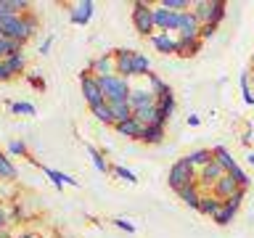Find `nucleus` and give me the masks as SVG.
<instances>
[{
  "label": "nucleus",
  "mask_w": 254,
  "mask_h": 238,
  "mask_svg": "<svg viewBox=\"0 0 254 238\" xmlns=\"http://www.w3.org/2000/svg\"><path fill=\"white\" fill-rule=\"evenodd\" d=\"M114 61H117V77H148L151 74V61L146 53H138V51H114Z\"/></svg>",
  "instance_id": "f257e3e1"
},
{
  "label": "nucleus",
  "mask_w": 254,
  "mask_h": 238,
  "mask_svg": "<svg viewBox=\"0 0 254 238\" xmlns=\"http://www.w3.org/2000/svg\"><path fill=\"white\" fill-rule=\"evenodd\" d=\"M198 29H201V21L193 16V11L180 13V32H178V37H198ZM198 40H201V37H198Z\"/></svg>",
  "instance_id": "9b49d317"
},
{
  "label": "nucleus",
  "mask_w": 254,
  "mask_h": 238,
  "mask_svg": "<svg viewBox=\"0 0 254 238\" xmlns=\"http://www.w3.org/2000/svg\"><path fill=\"white\" fill-rule=\"evenodd\" d=\"M111 111H114V124H117V122H127V119H132V117H135V111H132V106H130V101L111 106Z\"/></svg>",
  "instance_id": "2f4dec72"
},
{
  "label": "nucleus",
  "mask_w": 254,
  "mask_h": 238,
  "mask_svg": "<svg viewBox=\"0 0 254 238\" xmlns=\"http://www.w3.org/2000/svg\"><path fill=\"white\" fill-rule=\"evenodd\" d=\"M90 74H93V77H114V74H117L114 53H106V56L93 59V61H90Z\"/></svg>",
  "instance_id": "6e6552de"
},
{
  "label": "nucleus",
  "mask_w": 254,
  "mask_h": 238,
  "mask_svg": "<svg viewBox=\"0 0 254 238\" xmlns=\"http://www.w3.org/2000/svg\"><path fill=\"white\" fill-rule=\"evenodd\" d=\"M79 85H82L85 103H87L90 109L101 106V103H106V98H103V90H101V82H98V77H93V74H90V69L79 74Z\"/></svg>",
  "instance_id": "39448f33"
},
{
  "label": "nucleus",
  "mask_w": 254,
  "mask_h": 238,
  "mask_svg": "<svg viewBox=\"0 0 254 238\" xmlns=\"http://www.w3.org/2000/svg\"><path fill=\"white\" fill-rule=\"evenodd\" d=\"M154 27L162 32H170V35H178L180 32V13L167 11L164 5H154Z\"/></svg>",
  "instance_id": "0eeeda50"
},
{
  "label": "nucleus",
  "mask_w": 254,
  "mask_h": 238,
  "mask_svg": "<svg viewBox=\"0 0 254 238\" xmlns=\"http://www.w3.org/2000/svg\"><path fill=\"white\" fill-rule=\"evenodd\" d=\"M196 180H198V170L188 162V156L178 159V162L170 167V175H167V182H170L172 190H180V188H186V185H193Z\"/></svg>",
  "instance_id": "7ed1b4c3"
},
{
  "label": "nucleus",
  "mask_w": 254,
  "mask_h": 238,
  "mask_svg": "<svg viewBox=\"0 0 254 238\" xmlns=\"http://www.w3.org/2000/svg\"><path fill=\"white\" fill-rule=\"evenodd\" d=\"M172 111H175V95H170V98H162V101H156V124H167L170 122V117H172Z\"/></svg>",
  "instance_id": "6ab92c4d"
},
{
  "label": "nucleus",
  "mask_w": 254,
  "mask_h": 238,
  "mask_svg": "<svg viewBox=\"0 0 254 238\" xmlns=\"http://www.w3.org/2000/svg\"><path fill=\"white\" fill-rule=\"evenodd\" d=\"M85 151L90 154V162H93V167H95L98 172H103V175H106V172L111 170V167L106 164V159H103V154H101L98 148H93V146H85Z\"/></svg>",
  "instance_id": "7c9ffc66"
},
{
  "label": "nucleus",
  "mask_w": 254,
  "mask_h": 238,
  "mask_svg": "<svg viewBox=\"0 0 254 238\" xmlns=\"http://www.w3.org/2000/svg\"><path fill=\"white\" fill-rule=\"evenodd\" d=\"M16 175H19V170H16L11 159L0 151V180H16Z\"/></svg>",
  "instance_id": "cd10ccee"
},
{
  "label": "nucleus",
  "mask_w": 254,
  "mask_h": 238,
  "mask_svg": "<svg viewBox=\"0 0 254 238\" xmlns=\"http://www.w3.org/2000/svg\"><path fill=\"white\" fill-rule=\"evenodd\" d=\"M8 151H11L13 156H27V143L24 140H11L8 143Z\"/></svg>",
  "instance_id": "58836bf2"
},
{
  "label": "nucleus",
  "mask_w": 254,
  "mask_h": 238,
  "mask_svg": "<svg viewBox=\"0 0 254 238\" xmlns=\"http://www.w3.org/2000/svg\"><path fill=\"white\" fill-rule=\"evenodd\" d=\"M198 122H201V119H198L196 114H190V117H188V124H190V127H196Z\"/></svg>",
  "instance_id": "49530a36"
},
{
  "label": "nucleus",
  "mask_w": 254,
  "mask_h": 238,
  "mask_svg": "<svg viewBox=\"0 0 254 238\" xmlns=\"http://www.w3.org/2000/svg\"><path fill=\"white\" fill-rule=\"evenodd\" d=\"M93 11H95V3H93V0H82V3H77V5L69 11V19H71V24L85 27V24L93 19Z\"/></svg>",
  "instance_id": "9d476101"
},
{
  "label": "nucleus",
  "mask_w": 254,
  "mask_h": 238,
  "mask_svg": "<svg viewBox=\"0 0 254 238\" xmlns=\"http://www.w3.org/2000/svg\"><path fill=\"white\" fill-rule=\"evenodd\" d=\"M212 156L217 159V162H220V167H222V170H225V172H230V170H233V167H236V159L230 156V151H228L225 146H217V148L212 151Z\"/></svg>",
  "instance_id": "a878e982"
},
{
  "label": "nucleus",
  "mask_w": 254,
  "mask_h": 238,
  "mask_svg": "<svg viewBox=\"0 0 254 238\" xmlns=\"http://www.w3.org/2000/svg\"><path fill=\"white\" fill-rule=\"evenodd\" d=\"M27 8H29L27 0H0V19L21 16V11H27Z\"/></svg>",
  "instance_id": "f3484780"
},
{
  "label": "nucleus",
  "mask_w": 254,
  "mask_h": 238,
  "mask_svg": "<svg viewBox=\"0 0 254 238\" xmlns=\"http://www.w3.org/2000/svg\"><path fill=\"white\" fill-rule=\"evenodd\" d=\"M178 196H180V201H183V204H188V206H190V209H198V204H201V190H198V182L180 188V190H178Z\"/></svg>",
  "instance_id": "dca6fc26"
},
{
  "label": "nucleus",
  "mask_w": 254,
  "mask_h": 238,
  "mask_svg": "<svg viewBox=\"0 0 254 238\" xmlns=\"http://www.w3.org/2000/svg\"><path fill=\"white\" fill-rule=\"evenodd\" d=\"M198 48H201V40L198 37H178V56H183V59L196 56Z\"/></svg>",
  "instance_id": "aec40b11"
},
{
  "label": "nucleus",
  "mask_w": 254,
  "mask_h": 238,
  "mask_svg": "<svg viewBox=\"0 0 254 238\" xmlns=\"http://www.w3.org/2000/svg\"><path fill=\"white\" fill-rule=\"evenodd\" d=\"M51 48H53V37H45L43 43H40V53L48 56V53H51Z\"/></svg>",
  "instance_id": "37998d69"
},
{
  "label": "nucleus",
  "mask_w": 254,
  "mask_h": 238,
  "mask_svg": "<svg viewBox=\"0 0 254 238\" xmlns=\"http://www.w3.org/2000/svg\"><path fill=\"white\" fill-rule=\"evenodd\" d=\"M236 212H238L236 206H230V204H225V201H222L220 212L212 217V222H217V225H230V222H233V217H236Z\"/></svg>",
  "instance_id": "bb28decb"
},
{
  "label": "nucleus",
  "mask_w": 254,
  "mask_h": 238,
  "mask_svg": "<svg viewBox=\"0 0 254 238\" xmlns=\"http://www.w3.org/2000/svg\"><path fill=\"white\" fill-rule=\"evenodd\" d=\"M0 79H11V77H8V71H5V66H3V61H0Z\"/></svg>",
  "instance_id": "de8ad7c7"
},
{
  "label": "nucleus",
  "mask_w": 254,
  "mask_h": 238,
  "mask_svg": "<svg viewBox=\"0 0 254 238\" xmlns=\"http://www.w3.org/2000/svg\"><path fill=\"white\" fill-rule=\"evenodd\" d=\"M236 190H238V182H236L233 178H230V175H222V178H220L217 182H214L212 193L217 196V198H222V201H228V198L233 196Z\"/></svg>",
  "instance_id": "4468645a"
},
{
  "label": "nucleus",
  "mask_w": 254,
  "mask_h": 238,
  "mask_svg": "<svg viewBox=\"0 0 254 238\" xmlns=\"http://www.w3.org/2000/svg\"><path fill=\"white\" fill-rule=\"evenodd\" d=\"M5 225H8V212H5V206L0 204V230H5Z\"/></svg>",
  "instance_id": "c03bdc74"
},
{
  "label": "nucleus",
  "mask_w": 254,
  "mask_h": 238,
  "mask_svg": "<svg viewBox=\"0 0 254 238\" xmlns=\"http://www.w3.org/2000/svg\"><path fill=\"white\" fill-rule=\"evenodd\" d=\"M159 5H164L167 11H175V13H186L193 3H190V0H162Z\"/></svg>",
  "instance_id": "f704fd0d"
},
{
  "label": "nucleus",
  "mask_w": 254,
  "mask_h": 238,
  "mask_svg": "<svg viewBox=\"0 0 254 238\" xmlns=\"http://www.w3.org/2000/svg\"><path fill=\"white\" fill-rule=\"evenodd\" d=\"M0 35L5 40H13V43H27L29 35H27V29H24V13L0 19Z\"/></svg>",
  "instance_id": "423d86ee"
},
{
  "label": "nucleus",
  "mask_w": 254,
  "mask_h": 238,
  "mask_svg": "<svg viewBox=\"0 0 254 238\" xmlns=\"http://www.w3.org/2000/svg\"><path fill=\"white\" fill-rule=\"evenodd\" d=\"M132 27L138 35L143 37H148L151 32H154V5H148V3H135L132 5Z\"/></svg>",
  "instance_id": "20e7f679"
},
{
  "label": "nucleus",
  "mask_w": 254,
  "mask_h": 238,
  "mask_svg": "<svg viewBox=\"0 0 254 238\" xmlns=\"http://www.w3.org/2000/svg\"><path fill=\"white\" fill-rule=\"evenodd\" d=\"M246 159H249V164L254 167V151H252V154H249V156H246Z\"/></svg>",
  "instance_id": "3c124183"
},
{
  "label": "nucleus",
  "mask_w": 254,
  "mask_h": 238,
  "mask_svg": "<svg viewBox=\"0 0 254 238\" xmlns=\"http://www.w3.org/2000/svg\"><path fill=\"white\" fill-rule=\"evenodd\" d=\"M16 238H40L37 233H21V236H16Z\"/></svg>",
  "instance_id": "09e8293b"
},
{
  "label": "nucleus",
  "mask_w": 254,
  "mask_h": 238,
  "mask_svg": "<svg viewBox=\"0 0 254 238\" xmlns=\"http://www.w3.org/2000/svg\"><path fill=\"white\" fill-rule=\"evenodd\" d=\"M111 172H114L119 180H125V182H138V178H135V172L125 170V167H111Z\"/></svg>",
  "instance_id": "4c0bfd02"
},
{
  "label": "nucleus",
  "mask_w": 254,
  "mask_h": 238,
  "mask_svg": "<svg viewBox=\"0 0 254 238\" xmlns=\"http://www.w3.org/2000/svg\"><path fill=\"white\" fill-rule=\"evenodd\" d=\"M13 53H21V43H13V40L0 37V61H5L8 56H13Z\"/></svg>",
  "instance_id": "72a5a7b5"
},
{
  "label": "nucleus",
  "mask_w": 254,
  "mask_h": 238,
  "mask_svg": "<svg viewBox=\"0 0 254 238\" xmlns=\"http://www.w3.org/2000/svg\"><path fill=\"white\" fill-rule=\"evenodd\" d=\"M148 85H151V93L156 95V101H162V98H170V95H172V87L167 85L162 77H156V74H148Z\"/></svg>",
  "instance_id": "412c9836"
},
{
  "label": "nucleus",
  "mask_w": 254,
  "mask_h": 238,
  "mask_svg": "<svg viewBox=\"0 0 254 238\" xmlns=\"http://www.w3.org/2000/svg\"><path fill=\"white\" fill-rule=\"evenodd\" d=\"M222 175H228V172L220 167L217 159H212L209 164H204L201 170H198V180H196V182H201V185H212V188H214V182H217Z\"/></svg>",
  "instance_id": "1a4fd4ad"
},
{
  "label": "nucleus",
  "mask_w": 254,
  "mask_h": 238,
  "mask_svg": "<svg viewBox=\"0 0 254 238\" xmlns=\"http://www.w3.org/2000/svg\"><path fill=\"white\" fill-rule=\"evenodd\" d=\"M117 132L122 135V138H130V140H140V135H143V124L138 122V119H127V122H117Z\"/></svg>",
  "instance_id": "2eb2a0df"
},
{
  "label": "nucleus",
  "mask_w": 254,
  "mask_h": 238,
  "mask_svg": "<svg viewBox=\"0 0 254 238\" xmlns=\"http://www.w3.org/2000/svg\"><path fill=\"white\" fill-rule=\"evenodd\" d=\"M111 222H114V225H117L119 230H127V233H135V225H132L130 220H125V217H117V220H111Z\"/></svg>",
  "instance_id": "a19ab883"
},
{
  "label": "nucleus",
  "mask_w": 254,
  "mask_h": 238,
  "mask_svg": "<svg viewBox=\"0 0 254 238\" xmlns=\"http://www.w3.org/2000/svg\"><path fill=\"white\" fill-rule=\"evenodd\" d=\"M3 66H5V71H8V77L21 74L24 66H27V59H24V53H13V56H8V59L3 61Z\"/></svg>",
  "instance_id": "5701e85b"
},
{
  "label": "nucleus",
  "mask_w": 254,
  "mask_h": 238,
  "mask_svg": "<svg viewBox=\"0 0 254 238\" xmlns=\"http://www.w3.org/2000/svg\"><path fill=\"white\" fill-rule=\"evenodd\" d=\"M98 82H101L103 98H106L109 106H117V103H127V101H130V93H132L130 79L114 74V77H98Z\"/></svg>",
  "instance_id": "f03ea898"
},
{
  "label": "nucleus",
  "mask_w": 254,
  "mask_h": 238,
  "mask_svg": "<svg viewBox=\"0 0 254 238\" xmlns=\"http://www.w3.org/2000/svg\"><path fill=\"white\" fill-rule=\"evenodd\" d=\"M151 43L159 53H178V35H170V32H159V35H151Z\"/></svg>",
  "instance_id": "f8f14e48"
},
{
  "label": "nucleus",
  "mask_w": 254,
  "mask_h": 238,
  "mask_svg": "<svg viewBox=\"0 0 254 238\" xmlns=\"http://www.w3.org/2000/svg\"><path fill=\"white\" fill-rule=\"evenodd\" d=\"M0 238H13V236H8V230H0Z\"/></svg>",
  "instance_id": "8fccbe9b"
},
{
  "label": "nucleus",
  "mask_w": 254,
  "mask_h": 238,
  "mask_svg": "<svg viewBox=\"0 0 254 238\" xmlns=\"http://www.w3.org/2000/svg\"><path fill=\"white\" fill-rule=\"evenodd\" d=\"M29 82L35 87H45V82H43V79H37V77H29Z\"/></svg>",
  "instance_id": "a18cd8bd"
},
{
  "label": "nucleus",
  "mask_w": 254,
  "mask_h": 238,
  "mask_svg": "<svg viewBox=\"0 0 254 238\" xmlns=\"http://www.w3.org/2000/svg\"><path fill=\"white\" fill-rule=\"evenodd\" d=\"M220 206H222V198H217L214 193L209 196H201V204H198V212L206 214V217H214V214L220 212Z\"/></svg>",
  "instance_id": "4be33fe9"
},
{
  "label": "nucleus",
  "mask_w": 254,
  "mask_h": 238,
  "mask_svg": "<svg viewBox=\"0 0 254 238\" xmlns=\"http://www.w3.org/2000/svg\"><path fill=\"white\" fill-rule=\"evenodd\" d=\"M140 140H143V143H162V140H164V127H162V124H148V127H143Z\"/></svg>",
  "instance_id": "393cba45"
},
{
  "label": "nucleus",
  "mask_w": 254,
  "mask_h": 238,
  "mask_svg": "<svg viewBox=\"0 0 254 238\" xmlns=\"http://www.w3.org/2000/svg\"><path fill=\"white\" fill-rule=\"evenodd\" d=\"M214 29H217L214 24H201V29H198V37H201V40L212 37V35H214Z\"/></svg>",
  "instance_id": "79ce46f5"
},
{
  "label": "nucleus",
  "mask_w": 254,
  "mask_h": 238,
  "mask_svg": "<svg viewBox=\"0 0 254 238\" xmlns=\"http://www.w3.org/2000/svg\"><path fill=\"white\" fill-rule=\"evenodd\" d=\"M90 111H93V117L98 119V122H103V124H114V111H111L109 103H101V106H95V109H90Z\"/></svg>",
  "instance_id": "473e14b6"
},
{
  "label": "nucleus",
  "mask_w": 254,
  "mask_h": 238,
  "mask_svg": "<svg viewBox=\"0 0 254 238\" xmlns=\"http://www.w3.org/2000/svg\"><path fill=\"white\" fill-rule=\"evenodd\" d=\"M43 172H45L48 178L53 180V185H56V188H64V185H77V180L71 178V175H64V172H59V170H51V167H43Z\"/></svg>",
  "instance_id": "b1692460"
},
{
  "label": "nucleus",
  "mask_w": 254,
  "mask_h": 238,
  "mask_svg": "<svg viewBox=\"0 0 254 238\" xmlns=\"http://www.w3.org/2000/svg\"><path fill=\"white\" fill-rule=\"evenodd\" d=\"M135 119L143 124V127H148V124H156V103L154 106H143L135 111Z\"/></svg>",
  "instance_id": "c756f323"
},
{
  "label": "nucleus",
  "mask_w": 254,
  "mask_h": 238,
  "mask_svg": "<svg viewBox=\"0 0 254 238\" xmlns=\"http://www.w3.org/2000/svg\"><path fill=\"white\" fill-rule=\"evenodd\" d=\"M156 103V95L148 90V87H132V93H130V106L132 111H138L143 106H154Z\"/></svg>",
  "instance_id": "ddd939ff"
},
{
  "label": "nucleus",
  "mask_w": 254,
  "mask_h": 238,
  "mask_svg": "<svg viewBox=\"0 0 254 238\" xmlns=\"http://www.w3.org/2000/svg\"><path fill=\"white\" fill-rule=\"evenodd\" d=\"M244 198H246V188H238V190H236V193H233V196L228 198L225 204H230V206H236V209H238V206H241V201H244Z\"/></svg>",
  "instance_id": "ea45409f"
},
{
  "label": "nucleus",
  "mask_w": 254,
  "mask_h": 238,
  "mask_svg": "<svg viewBox=\"0 0 254 238\" xmlns=\"http://www.w3.org/2000/svg\"><path fill=\"white\" fill-rule=\"evenodd\" d=\"M252 66H254V56H252Z\"/></svg>",
  "instance_id": "603ef678"
},
{
  "label": "nucleus",
  "mask_w": 254,
  "mask_h": 238,
  "mask_svg": "<svg viewBox=\"0 0 254 238\" xmlns=\"http://www.w3.org/2000/svg\"><path fill=\"white\" fill-rule=\"evenodd\" d=\"M193 8V16L201 24H212V16H214V0H198V3L190 5Z\"/></svg>",
  "instance_id": "a211bd4d"
},
{
  "label": "nucleus",
  "mask_w": 254,
  "mask_h": 238,
  "mask_svg": "<svg viewBox=\"0 0 254 238\" xmlns=\"http://www.w3.org/2000/svg\"><path fill=\"white\" fill-rule=\"evenodd\" d=\"M212 151H206V148H198V151H190V154H188V162L190 164H193L196 167V170H201V167L204 164H209L212 162Z\"/></svg>",
  "instance_id": "c85d7f7f"
},
{
  "label": "nucleus",
  "mask_w": 254,
  "mask_h": 238,
  "mask_svg": "<svg viewBox=\"0 0 254 238\" xmlns=\"http://www.w3.org/2000/svg\"><path fill=\"white\" fill-rule=\"evenodd\" d=\"M241 93H244L246 106H254V95H252V87H249V74H241Z\"/></svg>",
  "instance_id": "e433bc0d"
},
{
  "label": "nucleus",
  "mask_w": 254,
  "mask_h": 238,
  "mask_svg": "<svg viewBox=\"0 0 254 238\" xmlns=\"http://www.w3.org/2000/svg\"><path fill=\"white\" fill-rule=\"evenodd\" d=\"M8 111H11V114L32 117V114H35V106H32V103H27V101H13V103H8Z\"/></svg>",
  "instance_id": "c9c22d12"
}]
</instances>
